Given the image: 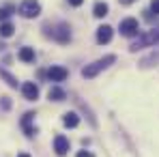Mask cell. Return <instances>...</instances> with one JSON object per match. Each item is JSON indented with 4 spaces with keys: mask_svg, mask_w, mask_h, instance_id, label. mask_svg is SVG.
I'll return each mask as SVG.
<instances>
[{
    "mask_svg": "<svg viewBox=\"0 0 159 157\" xmlns=\"http://www.w3.org/2000/svg\"><path fill=\"white\" fill-rule=\"evenodd\" d=\"M75 157H95V155H93L90 151H78V155H75Z\"/></svg>",
    "mask_w": 159,
    "mask_h": 157,
    "instance_id": "19",
    "label": "cell"
},
{
    "mask_svg": "<svg viewBox=\"0 0 159 157\" xmlns=\"http://www.w3.org/2000/svg\"><path fill=\"white\" fill-rule=\"evenodd\" d=\"M39 13H41V4H39L37 0H24V2L20 4V15H24L28 20L37 17Z\"/></svg>",
    "mask_w": 159,
    "mask_h": 157,
    "instance_id": "4",
    "label": "cell"
},
{
    "mask_svg": "<svg viewBox=\"0 0 159 157\" xmlns=\"http://www.w3.org/2000/svg\"><path fill=\"white\" fill-rule=\"evenodd\" d=\"M22 93H24V99H28V101H37L39 99V86L34 82H24L22 84Z\"/></svg>",
    "mask_w": 159,
    "mask_h": 157,
    "instance_id": "6",
    "label": "cell"
},
{
    "mask_svg": "<svg viewBox=\"0 0 159 157\" xmlns=\"http://www.w3.org/2000/svg\"><path fill=\"white\" fill-rule=\"evenodd\" d=\"M54 151H56V155H67V151H69V138L67 136H56L54 138Z\"/></svg>",
    "mask_w": 159,
    "mask_h": 157,
    "instance_id": "7",
    "label": "cell"
},
{
    "mask_svg": "<svg viewBox=\"0 0 159 157\" xmlns=\"http://www.w3.org/2000/svg\"><path fill=\"white\" fill-rule=\"evenodd\" d=\"M0 76H2V78L7 80V84H9V86H13V88H17V78H13V76H11L9 71H4V69H0Z\"/></svg>",
    "mask_w": 159,
    "mask_h": 157,
    "instance_id": "16",
    "label": "cell"
},
{
    "mask_svg": "<svg viewBox=\"0 0 159 157\" xmlns=\"http://www.w3.org/2000/svg\"><path fill=\"white\" fill-rule=\"evenodd\" d=\"M17 56H20L22 62H34V50L32 48H22Z\"/></svg>",
    "mask_w": 159,
    "mask_h": 157,
    "instance_id": "12",
    "label": "cell"
},
{
    "mask_svg": "<svg viewBox=\"0 0 159 157\" xmlns=\"http://www.w3.org/2000/svg\"><path fill=\"white\" fill-rule=\"evenodd\" d=\"M112 35H114V30H112V26H107V24H103V26L97 28V43H110L112 41Z\"/></svg>",
    "mask_w": 159,
    "mask_h": 157,
    "instance_id": "8",
    "label": "cell"
},
{
    "mask_svg": "<svg viewBox=\"0 0 159 157\" xmlns=\"http://www.w3.org/2000/svg\"><path fill=\"white\" fill-rule=\"evenodd\" d=\"M62 125H65V127H69V129L78 127V125H80V116L75 114V112H67V114L62 116Z\"/></svg>",
    "mask_w": 159,
    "mask_h": 157,
    "instance_id": "11",
    "label": "cell"
},
{
    "mask_svg": "<svg viewBox=\"0 0 159 157\" xmlns=\"http://www.w3.org/2000/svg\"><path fill=\"white\" fill-rule=\"evenodd\" d=\"M17 157H30V155H28V153H20Z\"/></svg>",
    "mask_w": 159,
    "mask_h": 157,
    "instance_id": "22",
    "label": "cell"
},
{
    "mask_svg": "<svg viewBox=\"0 0 159 157\" xmlns=\"http://www.w3.org/2000/svg\"><path fill=\"white\" fill-rule=\"evenodd\" d=\"M54 39H56L58 43H69V39H71L69 26H67V24H60V26L54 30Z\"/></svg>",
    "mask_w": 159,
    "mask_h": 157,
    "instance_id": "9",
    "label": "cell"
},
{
    "mask_svg": "<svg viewBox=\"0 0 159 157\" xmlns=\"http://www.w3.org/2000/svg\"><path fill=\"white\" fill-rule=\"evenodd\" d=\"M11 15H13V7H2L0 9V22H7Z\"/></svg>",
    "mask_w": 159,
    "mask_h": 157,
    "instance_id": "17",
    "label": "cell"
},
{
    "mask_svg": "<svg viewBox=\"0 0 159 157\" xmlns=\"http://www.w3.org/2000/svg\"><path fill=\"white\" fill-rule=\"evenodd\" d=\"M32 118H34V112H26L24 118H22V127H24V131H26L28 138H32V136L37 133V129L32 127Z\"/></svg>",
    "mask_w": 159,
    "mask_h": 157,
    "instance_id": "10",
    "label": "cell"
},
{
    "mask_svg": "<svg viewBox=\"0 0 159 157\" xmlns=\"http://www.w3.org/2000/svg\"><path fill=\"white\" fill-rule=\"evenodd\" d=\"M159 43V30H148V32H142L135 41L131 43V52L138 50H144V48H155Z\"/></svg>",
    "mask_w": 159,
    "mask_h": 157,
    "instance_id": "2",
    "label": "cell"
},
{
    "mask_svg": "<svg viewBox=\"0 0 159 157\" xmlns=\"http://www.w3.org/2000/svg\"><path fill=\"white\" fill-rule=\"evenodd\" d=\"M118 30H120V35H123V37H135V35H138V30H140V24H138V20H135V17H125V20H120Z\"/></svg>",
    "mask_w": 159,
    "mask_h": 157,
    "instance_id": "3",
    "label": "cell"
},
{
    "mask_svg": "<svg viewBox=\"0 0 159 157\" xmlns=\"http://www.w3.org/2000/svg\"><path fill=\"white\" fill-rule=\"evenodd\" d=\"M151 13L159 15V0H153V2H151Z\"/></svg>",
    "mask_w": 159,
    "mask_h": 157,
    "instance_id": "18",
    "label": "cell"
},
{
    "mask_svg": "<svg viewBox=\"0 0 159 157\" xmlns=\"http://www.w3.org/2000/svg\"><path fill=\"white\" fill-rule=\"evenodd\" d=\"M107 11H110V7H107L106 2H97L95 9H93V15H95V17H106Z\"/></svg>",
    "mask_w": 159,
    "mask_h": 157,
    "instance_id": "15",
    "label": "cell"
},
{
    "mask_svg": "<svg viewBox=\"0 0 159 157\" xmlns=\"http://www.w3.org/2000/svg\"><path fill=\"white\" fill-rule=\"evenodd\" d=\"M114 62H116V56H114V54H107V56H103V58H99V60L86 65V67L82 69V76H84L86 80H90V78H95L97 73H101L103 69H107L110 65H114Z\"/></svg>",
    "mask_w": 159,
    "mask_h": 157,
    "instance_id": "1",
    "label": "cell"
},
{
    "mask_svg": "<svg viewBox=\"0 0 159 157\" xmlns=\"http://www.w3.org/2000/svg\"><path fill=\"white\" fill-rule=\"evenodd\" d=\"M48 78L52 80V82H65V80L69 78V71L65 67H60V65H52L50 71H48Z\"/></svg>",
    "mask_w": 159,
    "mask_h": 157,
    "instance_id": "5",
    "label": "cell"
},
{
    "mask_svg": "<svg viewBox=\"0 0 159 157\" xmlns=\"http://www.w3.org/2000/svg\"><path fill=\"white\" fill-rule=\"evenodd\" d=\"M82 2H84V0H69V4H71V7H80Z\"/></svg>",
    "mask_w": 159,
    "mask_h": 157,
    "instance_id": "20",
    "label": "cell"
},
{
    "mask_svg": "<svg viewBox=\"0 0 159 157\" xmlns=\"http://www.w3.org/2000/svg\"><path fill=\"white\" fill-rule=\"evenodd\" d=\"M48 97H50V101H62L67 95H65V90H62V88L52 86V88H50V93H48Z\"/></svg>",
    "mask_w": 159,
    "mask_h": 157,
    "instance_id": "13",
    "label": "cell"
},
{
    "mask_svg": "<svg viewBox=\"0 0 159 157\" xmlns=\"http://www.w3.org/2000/svg\"><path fill=\"white\" fill-rule=\"evenodd\" d=\"M13 32H15V28H13L11 22H2V24H0V37H2V39L13 37Z\"/></svg>",
    "mask_w": 159,
    "mask_h": 157,
    "instance_id": "14",
    "label": "cell"
},
{
    "mask_svg": "<svg viewBox=\"0 0 159 157\" xmlns=\"http://www.w3.org/2000/svg\"><path fill=\"white\" fill-rule=\"evenodd\" d=\"M118 2H120V4H125V7H129V4H133L135 0H118Z\"/></svg>",
    "mask_w": 159,
    "mask_h": 157,
    "instance_id": "21",
    "label": "cell"
}]
</instances>
